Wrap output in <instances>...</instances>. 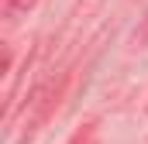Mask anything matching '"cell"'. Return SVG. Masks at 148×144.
Segmentation results:
<instances>
[{
  "instance_id": "obj_1",
  "label": "cell",
  "mask_w": 148,
  "mask_h": 144,
  "mask_svg": "<svg viewBox=\"0 0 148 144\" xmlns=\"http://www.w3.org/2000/svg\"><path fill=\"white\" fill-rule=\"evenodd\" d=\"M38 7V0H3V14L7 17H24Z\"/></svg>"
},
{
  "instance_id": "obj_2",
  "label": "cell",
  "mask_w": 148,
  "mask_h": 144,
  "mask_svg": "<svg viewBox=\"0 0 148 144\" xmlns=\"http://www.w3.org/2000/svg\"><path fill=\"white\" fill-rule=\"evenodd\" d=\"M69 144H97V124H86V127H79L73 137H69Z\"/></svg>"
},
{
  "instance_id": "obj_3",
  "label": "cell",
  "mask_w": 148,
  "mask_h": 144,
  "mask_svg": "<svg viewBox=\"0 0 148 144\" xmlns=\"http://www.w3.org/2000/svg\"><path fill=\"white\" fill-rule=\"evenodd\" d=\"M145 41H148V17L138 24V28H134V35H131V45H134V48H141Z\"/></svg>"
}]
</instances>
